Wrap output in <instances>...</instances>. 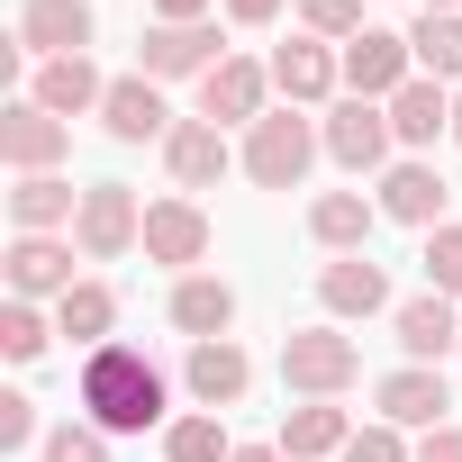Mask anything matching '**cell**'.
Segmentation results:
<instances>
[{"label":"cell","instance_id":"9c48e42d","mask_svg":"<svg viewBox=\"0 0 462 462\" xmlns=\"http://www.w3.org/2000/svg\"><path fill=\"white\" fill-rule=\"evenodd\" d=\"M327 154L345 172H372L390 154V100H336L327 109Z\"/></svg>","mask_w":462,"mask_h":462},{"label":"cell","instance_id":"3957f363","mask_svg":"<svg viewBox=\"0 0 462 462\" xmlns=\"http://www.w3.org/2000/svg\"><path fill=\"white\" fill-rule=\"evenodd\" d=\"M318 145H327V136H318L300 109H263L254 136H245V172H254L263 190H300V172L318 163Z\"/></svg>","mask_w":462,"mask_h":462},{"label":"cell","instance_id":"4dcf8cb0","mask_svg":"<svg viewBox=\"0 0 462 462\" xmlns=\"http://www.w3.org/2000/svg\"><path fill=\"white\" fill-rule=\"evenodd\" d=\"M0 354H10V363H37V354H46V318H37L28 300L0 309Z\"/></svg>","mask_w":462,"mask_h":462},{"label":"cell","instance_id":"8d00e7d4","mask_svg":"<svg viewBox=\"0 0 462 462\" xmlns=\"http://www.w3.org/2000/svg\"><path fill=\"white\" fill-rule=\"evenodd\" d=\"M417 462H462V426H435V435L417 444Z\"/></svg>","mask_w":462,"mask_h":462},{"label":"cell","instance_id":"7402d4cb","mask_svg":"<svg viewBox=\"0 0 462 462\" xmlns=\"http://www.w3.org/2000/svg\"><path fill=\"white\" fill-rule=\"evenodd\" d=\"M390 136L399 145H435V136H453V100H444V82H408L399 100H390Z\"/></svg>","mask_w":462,"mask_h":462},{"label":"cell","instance_id":"484cf974","mask_svg":"<svg viewBox=\"0 0 462 462\" xmlns=\"http://www.w3.org/2000/svg\"><path fill=\"white\" fill-rule=\"evenodd\" d=\"M309 236L336 245V254H363V245H372V199H363V190H327V199L309 208Z\"/></svg>","mask_w":462,"mask_h":462},{"label":"cell","instance_id":"e0dca14e","mask_svg":"<svg viewBox=\"0 0 462 462\" xmlns=\"http://www.w3.org/2000/svg\"><path fill=\"white\" fill-rule=\"evenodd\" d=\"M28 100L55 109V118H82V109L109 100V82L91 73V55H55V64H37V91H28Z\"/></svg>","mask_w":462,"mask_h":462},{"label":"cell","instance_id":"4316f807","mask_svg":"<svg viewBox=\"0 0 462 462\" xmlns=\"http://www.w3.org/2000/svg\"><path fill=\"white\" fill-rule=\"evenodd\" d=\"M55 327H64L73 345H91V354H100V345H109V327H118V300H109L100 282H73V291L55 300Z\"/></svg>","mask_w":462,"mask_h":462},{"label":"cell","instance_id":"f1b7e54d","mask_svg":"<svg viewBox=\"0 0 462 462\" xmlns=\"http://www.w3.org/2000/svg\"><path fill=\"white\" fill-rule=\"evenodd\" d=\"M163 462H226L217 417H172V426H163Z\"/></svg>","mask_w":462,"mask_h":462},{"label":"cell","instance_id":"4fadbf2b","mask_svg":"<svg viewBox=\"0 0 462 462\" xmlns=\"http://www.w3.org/2000/svg\"><path fill=\"white\" fill-rule=\"evenodd\" d=\"M336 82H345V55H327V37H291V46L273 55V91H291V109L327 100Z\"/></svg>","mask_w":462,"mask_h":462},{"label":"cell","instance_id":"1f68e13d","mask_svg":"<svg viewBox=\"0 0 462 462\" xmlns=\"http://www.w3.org/2000/svg\"><path fill=\"white\" fill-rule=\"evenodd\" d=\"M426 291H462V226H426Z\"/></svg>","mask_w":462,"mask_h":462},{"label":"cell","instance_id":"5b68a950","mask_svg":"<svg viewBox=\"0 0 462 462\" xmlns=\"http://www.w3.org/2000/svg\"><path fill=\"white\" fill-rule=\"evenodd\" d=\"M64 145H73V127H64L55 109H37V100L0 109V163H10L19 181H28V172H55V163H64Z\"/></svg>","mask_w":462,"mask_h":462},{"label":"cell","instance_id":"60d3db41","mask_svg":"<svg viewBox=\"0 0 462 462\" xmlns=\"http://www.w3.org/2000/svg\"><path fill=\"white\" fill-rule=\"evenodd\" d=\"M426 10H453V0H426Z\"/></svg>","mask_w":462,"mask_h":462},{"label":"cell","instance_id":"5bb4252c","mask_svg":"<svg viewBox=\"0 0 462 462\" xmlns=\"http://www.w3.org/2000/svg\"><path fill=\"white\" fill-rule=\"evenodd\" d=\"M100 127H109L118 145H145V136H172V109H163V91H154L145 73H127V82H109Z\"/></svg>","mask_w":462,"mask_h":462},{"label":"cell","instance_id":"2e32d148","mask_svg":"<svg viewBox=\"0 0 462 462\" xmlns=\"http://www.w3.org/2000/svg\"><path fill=\"white\" fill-rule=\"evenodd\" d=\"M163 163H172V181H181V190H217V172H226V127L181 118V127L163 136Z\"/></svg>","mask_w":462,"mask_h":462},{"label":"cell","instance_id":"9a60e30c","mask_svg":"<svg viewBox=\"0 0 462 462\" xmlns=\"http://www.w3.org/2000/svg\"><path fill=\"white\" fill-rule=\"evenodd\" d=\"M318 300H327V318H372V309H390V273L372 254H336L318 273Z\"/></svg>","mask_w":462,"mask_h":462},{"label":"cell","instance_id":"74e56055","mask_svg":"<svg viewBox=\"0 0 462 462\" xmlns=\"http://www.w3.org/2000/svg\"><path fill=\"white\" fill-rule=\"evenodd\" d=\"M226 19H236V28H263V19H282V0H226Z\"/></svg>","mask_w":462,"mask_h":462},{"label":"cell","instance_id":"d6a6232c","mask_svg":"<svg viewBox=\"0 0 462 462\" xmlns=\"http://www.w3.org/2000/svg\"><path fill=\"white\" fill-rule=\"evenodd\" d=\"M46 462H109V435L100 426H55L46 435Z\"/></svg>","mask_w":462,"mask_h":462},{"label":"cell","instance_id":"6da1fadb","mask_svg":"<svg viewBox=\"0 0 462 462\" xmlns=\"http://www.w3.org/2000/svg\"><path fill=\"white\" fill-rule=\"evenodd\" d=\"M82 417H91L100 435H145V426H163V372H154L136 345H100V354L82 363Z\"/></svg>","mask_w":462,"mask_h":462},{"label":"cell","instance_id":"277c9868","mask_svg":"<svg viewBox=\"0 0 462 462\" xmlns=\"http://www.w3.org/2000/svg\"><path fill=\"white\" fill-rule=\"evenodd\" d=\"M73 245H82L91 263H118L127 245H145V208H136V190H127V181H91V190H82Z\"/></svg>","mask_w":462,"mask_h":462},{"label":"cell","instance_id":"603a6c76","mask_svg":"<svg viewBox=\"0 0 462 462\" xmlns=\"http://www.w3.org/2000/svg\"><path fill=\"white\" fill-rule=\"evenodd\" d=\"M354 444V417L336 408V399H309V408H291V426H282V453L291 462H318V453H345Z\"/></svg>","mask_w":462,"mask_h":462},{"label":"cell","instance_id":"e575fe53","mask_svg":"<svg viewBox=\"0 0 462 462\" xmlns=\"http://www.w3.org/2000/svg\"><path fill=\"white\" fill-rule=\"evenodd\" d=\"M345 462H417V453L399 444V426H363V435L345 444Z\"/></svg>","mask_w":462,"mask_h":462},{"label":"cell","instance_id":"d590c367","mask_svg":"<svg viewBox=\"0 0 462 462\" xmlns=\"http://www.w3.org/2000/svg\"><path fill=\"white\" fill-rule=\"evenodd\" d=\"M208 0H154V28H199Z\"/></svg>","mask_w":462,"mask_h":462},{"label":"cell","instance_id":"d6986e66","mask_svg":"<svg viewBox=\"0 0 462 462\" xmlns=\"http://www.w3.org/2000/svg\"><path fill=\"white\" fill-rule=\"evenodd\" d=\"M145 254H154V263H199V254H208V217H199L190 199H154V208H145Z\"/></svg>","mask_w":462,"mask_h":462},{"label":"cell","instance_id":"8fae6325","mask_svg":"<svg viewBox=\"0 0 462 462\" xmlns=\"http://www.w3.org/2000/svg\"><path fill=\"white\" fill-rule=\"evenodd\" d=\"M91 46V0H28L19 10V55H82Z\"/></svg>","mask_w":462,"mask_h":462},{"label":"cell","instance_id":"f546056e","mask_svg":"<svg viewBox=\"0 0 462 462\" xmlns=\"http://www.w3.org/2000/svg\"><path fill=\"white\" fill-rule=\"evenodd\" d=\"M300 19H309V37L354 46V37H363V0H300Z\"/></svg>","mask_w":462,"mask_h":462},{"label":"cell","instance_id":"ba28073f","mask_svg":"<svg viewBox=\"0 0 462 462\" xmlns=\"http://www.w3.org/2000/svg\"><path fill=\"white\" fill-rule=\"evenodd\" d=\"M136 55H145V82H181V73H217L226 64V46H217V28L199 19V28H145L136 37Z\"/></svg>","mask_w":462,"mask_h":462},{"label":"cell","instance_id":"52a82bcc","mask_svg":"<svg viewBox=\"0 0 462 462\" xmlns=\"http://www.w3.org/2000/svg\"><path fill=\"white\" fill-rule=\"evenodd\" d=\"M263 91H273V64L226 55V64L199 82V118H208V127H254V118H263Z\"/></svg>","mask_w":462,"mask_h":462},{"label":"cell","instance_id":"44dd1931","mask_svg":"<svg viewBox=\"0 0 462 462\" xmlns=\"http://www.w3.org/2000/svg\"><path fill=\"white\" fill-rule=\"evenodd\" d=\"M399 345H408V363H444V354L462 345V318H453V300H444V291L408 300V309H399Z\"/></svg>","mask_w":462,"mask_h":462},{"label":"cell","instance_id":"cb8c5ba5","mask_svg":"<svg viewBox=\"0 0 462 462\" xmlns=\"http://www.w3.org/2000/svg\"><path fill=\"white\" fill-rule=\"evenodd\" d=\"M10 217H19V236H55V226L82 217V208H73V181H64V172H28V181L10 190Z\"/></svg>","mask_w":462,"mask_h":462},{"label":"cell","instance_id":"836d02e7","mask_svg":"<svg viewBox=\"0 0 462 462\" xmlns=\"http://www.w3.org/2000/svg\"><path fill=\"white\" fill-rule=\"evenodd\" d=\"M19 444H37V399L28 390L0 399V453H19Z\"/></svg>","mask_w":462,"mask_h":462},{"label":"cell","instance_id":"30bf717a","mask_svg":"<svg viewBox=\"0 0 462 462\" xmlns=\"http://www.w3.org/2000/svg\"><path fill=\"white\" fill-rule=\"evenodd\" d=\"M372 399H381V426H426V435H435V426H444V408H453V390H444V372H435V363L390 372Z\"/></svg>","mask_w":462,"mask_h":462},{"label":"cell","instance_id":"8992f818","mask_svg":"<svg viewBox=\"0 0 462 462\" xmlns=\"http://www.w3.org/2000/svg\"><path fill=\"white\" fill-rule=\"evenodd\" d=\"M417 55H408V37H390V28H363L354 46H345V91L354 100H399L417 73H408Z\"/></svg>","mask_w":462,"mask_h":462},{"label":"cell","instance_id":"ab89813d","mask_svg":"<svg viewBox=\"0 0 462 462\" xmlns=\"http://www.w3.org/2000/svg\"><path fill=\"white\" fill-rule=\"evenodd\" d=\"M453 145H462V100H453Z\"/></svg>","mask_w":462,"mask_h":462},{"label":"cell","instance_id":"d4e9b609","mask_svg":"<svg viewBox=\"0 0 462 462\" xmlns=\"http://www.w3.org/2000/svg\"><path fill=\"white\" fill-rule=\"evenodd\" d=\"M435 208H444V172H435V163H399V172L381 181V217H399V226H435Z\"/></svg>","mask_w":462,"mask_h":462},{"label":"cell","instance_id":"7a4b0ae2","mask_svg":"<svg viewBox=\"0 0 462 462\" xmlns=\"http://www.w3.org/2000/svg\"><path fill=\"white\" fill-rule=\"evenodd\" d=\"M282 381L300 399H336V390L363 381V345L336 336V327H300V336H282Z\"/></svg>","mask_w":462,"mask_h":462},{"label":"cell","instance_id":"ffe728a7","mask_svg":"<svg viewBox=\"0 0 462 462\" xmlns=\"http://www.w3.org/2000/svg\"><path fill=\"white\" fill-rule=\"evenodd\" d=\"M172 327H181L190 345L226 336V327H236V291H226V282H208V273H181V291H172Z\"/></svg>","mask_w":462,"mask_h":462},{"label":"cell","instance_id":"ac0fdd59","mask_svg":"<svg viewBox=\"0 0 462 462\" xmlns=\"http://www.w3.org/2000/svg\"><path fill=\"white\" fill-rule=\"evenodd\" d=\"M10 291H19V300H64V291H73V245L19 236V245H10Z\"/></svg>","mask_w":462,"mask_h":462},{"label":"cell","instance_id":"f35d334b","mask_svg":"<svg viewBox=\"0 0 462 462\" xmlns=\"http://www.w3.org/2000/svg\"><path fill=\"white\" fill-rule=\"evenodd\" d=\"M226 462H291V453H282V444H236Z\"/></svg>","mask_w":462,"mask_h":462},{"label":"cell","instance_id":"7c38bea8","mask_svg":"<svg viewBox=\"0 0 462 462\" xmlns=\"http://www.w3.org/2000/svg\"><path fill=\"white\" fill-rule=\"evenodd\" d=\"M181 381H190V399H199V408H236V399H245V381H254V363H245V345L208 336V345H190Z\"/></svg>","mask_w":462,"mask_h":462},{"label":"cell","instance_id":"83f0119b","mask_svg":"<svg viewBox=\"0 0 462 462\" xmlns=\"http://www.w3.org/2000/svg\"><path fill=\"white\" fill-rule=\"evenodd\" d=\"M408 55L426 64V82H462V19H453V10H426V19L408 28Z\"/></svg>","mask_w":462,"mask_h":462}]
</instances>
